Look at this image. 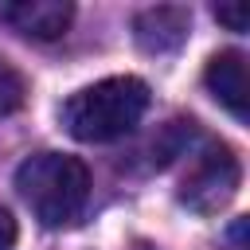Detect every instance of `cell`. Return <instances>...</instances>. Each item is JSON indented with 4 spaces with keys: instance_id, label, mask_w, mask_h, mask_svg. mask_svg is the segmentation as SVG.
I'll list each match as a JSON object with an SVG mask.
<instances>
[{
    "instance_id": "7",
    "label": "cell",
    "mask_w": 250,
    "mask_h": 250,
    "mask_svg": "<svg viewBox=\"0 0 250 250\" xmlns=\"http://www.w3.org/2000/svg\"><path fill=\"white\" fill-rule=\"evenodd\" d=\"M23 98H27L23 74H20L12 62L0 59V117H4V113H16V109L23 105Z\"/></svg>"
},
{
    "instance_id": "9",
    "label": "cell",
    "mask_w": 250,
    "mask_h": 250,
    "mask_svg": "<svg viewBox=\"0 0 250 250\" xmlns=\"http://www.w3.org/2000/svg\"><path fill=\"white\" fill-rule=\"evenodd\" d=\"M12 246H16V219L12 211L0 207V250H12Z\"/></svg>"
},
{
    "instance_id": "4",
    "label": "cell",
    "mask_w": 250,
    "mask_h": 250,
    "mask_svg": "<svg viewBox=\"0 0 250 250\" xmlns=\"http://www.w3.org/2000/svg\"><path fill=\"white\" fill-rule=\"evenodd\" d=\"M0 20L8 27H16L20 35H27V39L51 43V39L66 35V27L74 20V8L66 0H16V4L0 8Z\"/></svg>"
},
{
    "instance_id": "1",
    "label": "cell",
    "mask_w": 250,
    "mask_h": 250,
    "mask_svg": "<svg viewBox=\"0 0 250 250\" xmlns=\"http://www.w3.org/2000/svg\"><path fill=\"white\" fill-rule=\"evenodd\" d=\"M145 109H148V86L133 74H117L70 94L62 105V125L82 145H105L133 133Z\"/></svg>"
},
{
    "instance_id": "6",
    "label": "cell",
    "mask_w": 250,
    "mask_h": 250,
    "mask_svg": "<svg viewBox=\"0 0 250 250\" xmlns=\"http://www.w3.org/2000/svg\"><path fill=\"white\" fill-rule=\"evenodd\" d=\"M188 27H191V12L188 8H176V4H156V8H145L137 20H133V31H137V43L145 51H176L184 39H188Z\"/></svg>"
},
{
    "instance_id": "8",
    "label": "cell",
    "mask_w": 250,
    "mask_h": 250,
    "mask_svg": "<svg viewBox=\"0 0 250 250\" xmlns=\"http://www.w3.org/2000/svg\"><path fill=\"white\" fill-rule=\"evenodd\" d=\"M215 20L227 23L230 31H246V23H250V8H246V4H219V8H215Z\"/></svg>"
},
{
    "instance_id": "2",
    "label": "cell",
    "mask_w": 250,
    "mask_h": 250,
    "mask_svg": "<svg viewBox=\"0 0 250 250\" xmlns=\"http://www.w3.org/2000/svg\"><path fill=\"white\" fill-rule=\"evenodd\" d=\"M16 191L43 227H66L90 199V172L78 156L35 152L16 168Z\"/></svg>"
},
{
    "instance_id": "3",
    "label": "cell",
    "mask_w": 250,
    "mask_h": 250,
    "mask_svg": "<svg viewBox=\"0 0 250 250\" xmlns=\"http://www.w3.org/2000/svg\"><path fill=\"white\" fill-rule=\"evenodd\" d=\"M234 188H238V160L223 141H211L203 152H195L180 184V203H188L199 215H215L234 199Z\"/></svg>"
},
{
    "instance_id": "5",
    "label": "cell",
    "mask_w": 250,
    "mask_h": 250,
    "mask_svg": "<svg viewBox=\"0 0 250 250\" xmlns=\"http://www.w3.org/2000/svg\"><path fill=\"white\" fill-rule=\"evenodd\" d=\"M203 82H207L211 98L227 113H234L238 121H246V113H250V78H246V59L238 51H219L207 62Z\"/></svg>"
}]
</instances>
